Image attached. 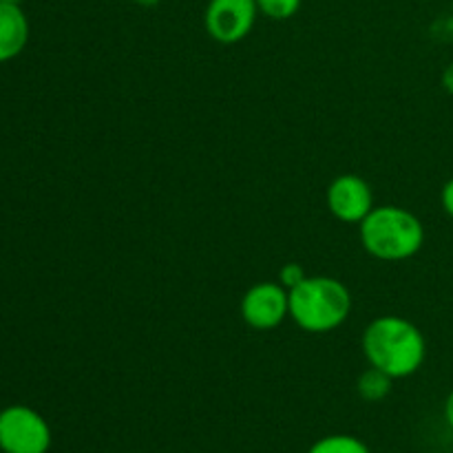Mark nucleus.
Masks as SVG:
<instances>
[{
	"label": "nucleus",
	"mask_w": 453,
	"mask_h": 453,
	"mask_svg": "<svg viewBox=\"0 0 453 453\" xmlns=\"http://www.w3.org/2000/svg\"><path fill=\"white\" fill-rule=\"evenodd\" d=\"M358 237L367 255L379 261H407L425 243V226L411 211L401 206L372 208L358 224Z\"/></svg>",
	"instance_id": "obj_2"
},
{
	"label": "nucleus",
	"mask_w": 453,
	"mask_h": 453,
	"mask_svg": "<svg viewBox=\"0 0 453 453\" xmlns=\"http://www.w3.org/2000/svg\"><path fill=\"white\" fill-rule=\"evenodd\" d=\"M257 7L270 20H290L301 9V0H257Z\"/></svg>",
	"instance_id": "obj_11"
},
{
	"label": "nucleus",
	"mask_w": 453,
	"mask_h": 453,
	"mask_svg": "<svg viewBox=\"0 0 453 453\" xmlns=\"http://www.w3.org/2000/svg\"><path fill=\"white\" fill-rule=\"evenodd\" d=\"M442 87H445L449 93H453V60L447 65L445 73H442Z\"/></svg>",
	"instance_id": "obj_14"
},
{
	"label": "nucleus",
	"mask_w": 453,
	"mask_h": 453,
	"mask_svg": "<svg viewBox=\"0 0 453 453\" xmlns=\"http://www.w3.org/2000/svg\"><path fill=\"white\" fill-rule=\"evenodd\" d=\"M290 292V319L310 334L336 330L352 314L348 286L332 277H305Z\"/></svg>",
	"instance_id": "obj_3"
},
{
	"label": "nucleus",
	"mask_w": 453,
	"mask_h": 453,
	"mask_svg": "<svg viewBox=\"0 0 453 453\" xmlns=\"http://www.w3.org/2000/svg\"><path fill=\"white\" fill-rule=\"evenodd\" d=\"M29 42V20L20 4L0 3V65L13 60Z\"/></svg>",
	"instance_id": "obj_8"
},
{
	"label": "nucleus",
	"mask_w": 453,
	"mask_h": 453,
	"mask_svg": "<svg viewBox=\"0 0 453 453\" xmlns=\"http://www.w3.org/2000/svg\"><path fill=\"white\" fill-rule=\"evenodd\" d=\"M361 348L367 363L394 380L416 374L427 357L423 332L396 314L374 319L363 332Z\"/></svg>",
	"instance_id": "obj_1"
},
{
	"label": "nucleus",
	"mask_w": 453,
	"mask_h": 453,
	"mask_svg": "<svg viewBox=\"0 0 453 453\" xmlns=\"http://www.w3.org/2000/svg\"><path fill=\"white\" fill-rule=\"evenodd\" d=\"M445 420H447V425H449V429L453 432V389H451L449 396H447V401H445Z\"/></svg>",
	"instance_id": "obj_15"
},
{
	"label": "nucleus",
	"mask_w": 453,
	"mask_h": 453,
	"mask_svg": "<svg viewBox=\"0 0 453 453\" xmlns=\"http://www.w3.org/2000/svg\"><path fill=\"white\" fill-rule=\"evenodd\" d=\"M135 4H140V7H155V4H159L162 0H133Z\"/></svg>",
	"instance_id": "obj_16"
},
{
	"label": "nucleus",
	"mask_w": 453,
	"mask_h": 453,
	"mask_svg": "<svg viewBox=\"0 0 453 453\" xmlns=\"http://www.w3.org/2000/svg\"><path fill=\"white\" fill-rule=\"evenodd\" d=\"M327 208L343 224H361L374 208L372 186L358 175H341L327 186Z\"/></svg>",
	"instance_id": "obj_7"
},
{
	"label": "nucleus",
	"mask_w": 453,
	"mask_h": 453,
	"mask_svg": "<svg viewBox=\"0 0 453 453\" xmlns=\"http://www.w3.org/2000/svg\"><path fill=\"white\" fill-rule=\"evenodd\" d=\"M257 13V0H208L203 27L217 42L234 44L250 34Z\"/></svg>",
	"instance_id": "obj_5"
},
{
	"label": "nucleus",
	"mask_w": 453,
	"mask_h": 453,
	"mask_svg": "<svg viewBox=\"0 0 453 453\" xmlns=\"http://www.w3.org/2000/svg\"><path fill=\"white\" fill-rule=\"evenodd\" d=\"M392 376H388L385 372L370 365V370H365L358 376V396L367 403H380L383 398L389 396V392H392Z\"/></svg>",
	"instance_id": "obj_9"
},
{
	"label": "nucleus",
	"mask_w": 453,
	"mask_h": 453,
	"mask_svg": "<svg viewBox=\"0 0 453 453\" xmlns=\"http://www.w3.org/2000/svg\"><path fill=\"white\" fill-rule=\"evenodd\" d=\"M51 427L40 411L29 405H9L0 410V451L47 453L51 449Z\"/></svg>",
	"instance_id": "obj_4"
},
{
	"label": "nucleus",
	"mask_w": 453,
	"mask_h": 453,
	"mask_svg": "<svg viewBox=\"0 0 453 453\" xmlns=\"http://www.w3.org/2000/svg\"><path fill=\"white\" fill-rule=\"evenodd\" d=\"M441 203H442V211L453 219V177L447 180V184L442 186L441 190Z\"/></svg>",
	"instance_id": "obj_13"
},
{
	"label": "nucleus",
	"mask_w": 453,
	"mask_h": 453,
	"mask_svg": "<svg viewBox=\"0 0 453 453\" xmlns=\"http://www.w3.org/2000/svg\"><path fill=\"white\" fill-rule=\"evenodd\" d=\"M308 453H372L370 447L357 436L349 434H332V436L321 438L310 447Z\"/></svg>",
	"instance_id": "obj_10"
},
{
	"label": "nucleus",
	"mask_w": 453,
	"mask_h": 453,
	"mask_svg": "<svg viewBox=\"0 0 453 453\" xmlns=\"http://www.w3.org/2000/svg\"><path fill=\"white\" fill-rule=\"evenodd\" d=\"M242 317L252 330H274L290 317V292L281 283H257L243 295Z\"/></svg>",
	"instance_id": "obj_6"
},
{
	"label": "nucleus",
	"mask_w": 453,
	"mask_h": 453,
	"mask_svg": "<svg viewBox=\"0 0 453 453\" xmlns=\"http://www.w3.org/2000/svg\"><path fill=\"white\" fill-rule=\"evenodd\" d=\"M0 3H13V4H22L25 0H0Z\"/></svg>",
	"instance_id": "obj_17"
},
{
	"label": "nucleus",
	"mask_w": 453,
	"mask_h": 453,
	"mask_svg": "<svg viewBox=\"0 0 453 453\" xmlns=\"http://www.w3.org/2000/svg\"><path fill=\"white\" fill-rule=\"evenodd\" d=\"M305 277H308V274L303 273V268H301L299 264H295V261H290V264L283 265L281 273H279V283H281L286 290H292V288L299 286Z\"/></svg>",
	"instance_id": "obj_12"
}]
</instances>
